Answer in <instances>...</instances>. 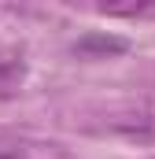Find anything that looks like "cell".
<instances>
[{"label":"cell","instance_id":"1","mask_svg":"<svg viewBox=\"0 0 155 159\" xmlns=\"http://www.w3.org/2000/svg\"><path fill=\"white\" fill-rule=\"evenodd\" d=\"M122 52H129V41L118 34L89 30L74 41V56H81V59H107V56H122Z\"/></svg>","mask_w":155,"mask_h":159},{"label":"cell","instance_id":"2","mask_svg":"<svg viewBox=\"0 0 155 159\" xmlns=\"http://www.w3.org/2000/svg\"><path fill=\"white\" fill-rule=\"evenodd\" d=\"M26 78V63L22 59H0V96H11Z\"/></svg>","mask_w":155,"mask_h":159},{"label":"cell","instance_id":"3","mask_svg":"<svg viewBox=\"0 0 155 159\" xmlns=\"http://www.w3.org/2000/svg\"><path fill=\"white\" fill-rule=\"evenodd\" d=\"M100 11H107V15H126V19H144V15H155V4H104Z\"/></svg>","mask_w":155,"mask_h":159},{"label":"cell","instance_id":"4","mask_svg":"<svg viewBox=\"0 0 155 159\" xmlns=\"http://www.w3.org/2000/svg\"><path fill=\"white\" fill-rule=\"evenodd\" d=\"M22 148H11V144H0V159H19Z\"/></svg>","mask_w":155,"mask_h":159}]
</instances>
